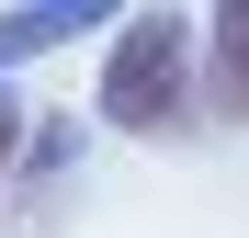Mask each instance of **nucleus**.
I'll list each match as a JSON object with an SVG mask.
<instances>
[{"instance_id":"obj_4","label":"nucleus","mask_w":249,"mask_h":238,"mask_svg":"<svg viewBox=\"0 0 249 238\" xmlns=\"http://www.w3.org/2000/svg\"><path fill=\"white\" fill-rule=\"evenodd\" d=\"M23 136H34V113L0 91V193H12V170H23Z\"/></svg>"},{"instance_id":"obj_2","label":"nucleus","mask_w":249,"mask_h":238,"mask_svg":"<svg viewBox=\"0 0 249 238\" xmlns=\"http://www.w3.org/2000/svg\"><path fill=\"white\" fill-rule=\"evenodd\" d=\"M136 0H12L0 12V79L12 68H34V57H57V46H79V34H113Z\"/></svg>"},{"instance_id":"obj_3","label":"nucleus","mask_w":249,"mask_h":238,"mask_svg":"<svg viewBox=\"0 0 249 238\" xmlns=\"http://www.w3.org/2000/svg\"><path fill=\"white\" fill-rule=\"evenodd\" d=\"M204 102L249 125V0H215L204 12Z\"/></svg>"},{"instance_id":"obj_1","label":"nucleus","mask_w":249,"mask_h":238,"mask_svg":"<svg viewBox=\"0 0 249 238\" xmlns=\"http://www.w3.org/2000/svg\"><path fill=\"white\" fill-rule=\"evenodd\" d=\"M91 125L102 136H181L193 125V23L170 12V0H136V12L102 34Z\"/></svg>"}]
</instances>
